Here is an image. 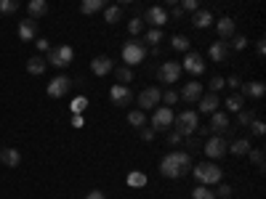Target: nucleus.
<instances>
[{"mask_svg":"<svg viewBox=\"0 0 266 199\" xmlns=\"http://www.w3.org/2000/svg\"><path fill=\"white\" fill-rule=\"evenodd\" d=\"M216 29H218V37L229 43V37L234 35V29H237V27H234V19H232V16H224V19H218Z\"/></svg>","mask_w":266,"mask_h":199,"instance_id":"aec40b11","label":"nucleus"},{"mask_svg":"<svg viewBox=\"0 0 266 199\" xmlns=\"http://www.w3.org/2000/svg\"><path fill=\"white\" fill-rule=\"evenodd\" d=\"M192 167V157L189 152H173V154H165L160 162V173L165 178H181L187 175V170Z\"/></svg>","mask_w":266,"mask_h":199,"instance_id":"f257e3e1","label":"nucleus"},{"mask_svg":"<svg viewBox=\"0 0 266 199\" xmlns=\"http://www.w3.org/2000/svg\"><path fill=\"white\" fill-rule=\"evenodd\" d=\"M117 3H133V0H117Z\"/></svg>","mask_w":266,"mask_h":199,"instance_id":"052dcab7","label":"nucleus"},{"mask_svg":"<svg viewBox=\"0 0 266 199\" xmlns=\"http://www.w3.org/2000/svg\"><path fill=\"white\" fill-rule=\"evenodd\" d=\"M162 98V93L160 88H147V90H141L139 93V109L141 112H149V109H157V104Z\"/></svg>","mask_w":266,"mask_h":199,"instance_id":"6e6552de","label":"nucleus"},{"mask_svg":"<svg viewBox=\"0 0 266 199\" xmlns=\"http://www.w3.org/2000/svg\"><path fill=\"white\" fill-rule=\"evenodd\" d=\"M120 16H122V8H120V6H109V8H104V22H107V24H117Z\"/></svg>","mask_w":266,"mask_h":199,"instance_id":"cd10ccee","label":"nucleus"},{"mask_svg":"<svg viewBox=\"0 0 266 199\" xmlns=\"http://www.w3.org/2000/svg\"><path fill=\"white\" fill-rule=\"evenodd\" d=\"M250 125H253V133H255V135H263V133H266V125H263V122H258V120H253Z\"/></svg>","mask_w":266,"mask_h":199,"instance_id":"de8ad7c7","label":"nucleus"},{"mask_svg":"<svg viewBox=\"0 0 266 199\" xmlns=\"http://www.w3.org/2000/svg\"><path fill=\"white\" fill-rule=\"evenodd\" d=\"M173 48H176V51H187L189 48V37L176 35V37H173Z\"/></svg>","mask_w":266,"mask_h":199,"instance_id":"ea45409f","label":"nucleus"},{"mask_svg":"<svg viewBox=\"0 0 266 199\" xmlns=\"http://www.w3.org/2000/svg\"><path fill=\"white\" fill-rule=\"evenodd\" d=\"M37 40V51H40V54H48V51H51V43H48V40L46 37H35Z\"/></svg>","mask_w":266,"mask_h":199,"instance_id":"49530a36","label":"nucleus"},{"mask_svg":"<svg viewBox=\"0 0 266 199\" xmlns=\"http://www.w3.org/2000/svg\"><path fill=\"white\" fill-rule=\"evenodd\" d=\"M242 93L240 96H250V98H263L266 96V85L261 80H250V82H240Z\"/></svg>","mask_w":266,"mask_h":199,"instance_id":"4468645a","label":"nucleus"},{"mask_svg":"<svg viewBox=\"0 0 266 199\" xmlns=\"http://www.w3.org/2000/svg\"><path fill=\"white\" fill-rule=\"evenodd\" d=\"M181 69L192 72V75H202V72H205V61H202L200 54H187V59H184Z\"/></svg>","mask_w":266,"mask_h":199,"instance_id":"2eb2a0df","label":"nucleus"},{"mask_svg":"<svg viewBox=\"0 0 266 199\" xmlns=\"http://www.w3.org/2000/svg\"><path fill=\"white\" fill-rule=\"evenodd\" d=\"M19 11V0H0V14L3 16H14Z\"/></svg>","mask_w":266,"mask_h":199,"instance_id":"c85d7f7f","label":"nucleus"},{"mask_svg":"<svg viewBox=\"0 0 266 199\" xmlns=\"http://www.w3.org/2000/svg\"><path fill=\"white\" fill-rule=\"evenodd\" d=\"M85 199H107V196H104V194H101V191H91V194H88Z\"/></svg>","mask_w":266,"mask_h":199,"instance_id":"4d7b16f0","label":"nucleus"},{"mask_svg":"<svg viewBox=\"0 0 266 199\" xmlns=\"http://www.w3.org/2000/svg\"><path fill=\"white\" fill-rule=\"evenodd\" d=\"M248 154H250L253 165L258 167V170H263V149H253V152H248Z\"/></svg>","mask_w":266,"mask_h":199,"instance_id":"58836bf2","label":"nucleus"},{"mask_svg":"<svg viewBox=\"0 0 266 199\" xmlns=\"http://www.w3.org/2000/svg\"><path fill=\"white\" fill-rule=\"evenodd\" d=\"M141 29H144V19H141V16H136V19H130V22H128V32L130 35H139Z\"/></svg>","mask_w":266,"mask_h":199,"instance_id":"e433bc0d","label":"nucleus"},{"mask_svg":"<svg viewBox=\"0 0 266 199\" xmlns=\"http://www.w3.org/2000/svg\"><path fill=\"white\" fill-rule=\"evenodd\" d=\"M200 96H202V85H200L197 80L187 82V85H184V90L179 93V98H184L187 104H194V101H200Z\"/></svg>","mask_w":266,"mask_h":199,"instance_id":"dca6fc26","label":"nucleus"},{"mask_svg":"<svg viewBox=\"0 0 266 199\" xmlns=\"http://www.w3.org/2000/svg\"><path fill=\"white\" fill-rule=\"evenodd\" d=\"M227 109L229 112H240L242 109V96H240V93H232V96L227 98Z\"/></svg>","mask_w":266,"mask_h":199,"instance_id":"c9c22d12","label":"nucleus"},{"mask_svg":"<svg viewBox=\"0 0 266 199\" xmlns=\"http://www.w3.org/2000/svg\"><path fill=\"white\" fill-rule=\"evenodd\" d=\"M88 107V98L85 96H75L72 104H69V109H72V114H83V109Z\"/></svg>","mask_w":266,"mask_h":199,"instance_id":"2f4dec72","label":"nucleus"},{"mask_svg":"<svg viewBox=\"0 0 266 199\" xmlns=\"http://www.w3.org/2000/svg\"><path fill=\"white\" fill-rule=\"evenodd\" d=\"M72 125H75V128H83V125H85L83 114H75V117H72Z\"/></svg>","mask_w":266,"mask_h":199,"instance_id":"5fc2aeb1","label":"nucleus"},{"mask_svg":"<svg viewBox=\"0 0 266 199\" xmlns=\"http://www.w3.org/2000/svg\"><path fill=\"white\" fill-rule=\"evenodd\" d=\"M109 96H112V104L115 107H128V104L133 101V93H130V88L128 85H112V90H109Z\"/></svg>","mask_w":266,"mask_h":199,"instance_id":"9d476101","label":"nucleus"},{"mask_svg":"<svg viewBox=\"0 0 266 199\" xmlns=\"http://www.w3.org/2000/svg\"><path fill=\"white\" fill-rule=\"evenodd\" d=\"M128 186H133V188L147 186V175H144V173H130V175H128Z\"/></svg>","mask_w":266,"mask_h":199,"instance_id":"473e14b6","label":"nucleus"},{"mask_svg":"<svg viewBox=\"0 0 266 199\" xmlns=\"http://www.w3.org/2000/svg\"><path fill=\"white\" fill-rule=\"evenodd\" d=\"M72 59H75V51L69 48V45L51 48L48 54H46V61H48L51 67H69V64H72Z\"/></svg>","mask_w":266,"mask_h":199,"instance_id":"20e7f679","label":"nucleus"},{"mask_svg":"<svg viewBox=\"0 0 266 199\" xmlns=\"http://www.w3.org/2000/svg\"><path fill=\"white\" fill-rule=\"evenodd\" d=\"M0 160H3V165H8V167H16L19 162H22V154H19L16 149H3L0 152Z\"/></svg>","mask_w":266,"mask_h":199,"instance_id":"393cba45","label":"nucleus"},{"mask_svg":"<svg viewBox=\"0 0 266 199\" xmlns=\"http://www.w3.org/2000/svg\"><path fill=\"white\" fill-rule=\"evenodd\" d=\"M112 69H115V64H112L109 56H96L94 61H91V72H94V75H99V77L109 75Z\"/></svg>","mask_w":266,"mask_h":199,"instance_id":"f3484780","label":"nucleus"},{"mask_svg":"<svg viewBox=\"0 0 266 199\" xmlns=\"http://www.w3.org/2000/svg\"><path fill=\"white\" fill-rule=\"evenodd\" d=\"M221 167L218 165H197L194 167V178H197V181L202 183V186H213V183H218L221 181Z\"/></svg>","mask_w":266,"mask_h":199,"instance_id":"39448f33","label":"nucleus"},{"mask_svg":"<svg viewBox=\"0 0 266 199\" xmlns=\"http://www.w3.org/2000/svg\"><path fill=\"white\" fill-rule=\"evenodd\" d=\"M141 130V138H144V141H155V130H152V128H147V125H144V128H139Z\"/></svg>","mask_w":266,"mask_h":199,"instance_id":"c03bdc74","label":"nucleus"},{"mask_svg":"<svg viewBox=\"0 0 266 199\" xmlns=\"http://www.w3.org/2000/svg\"><path fill=\"white\" fill-rule=\"evenodd\" d=\"M69 85H72V80L64 77V75H59V77H54V80L48 82V96L51 98H61L69 90Z\"/></svg>","mask_w":266,"mask_h":199,"instance_id":"9b49d317","label":"nucleus"},{"mask_svg":"<svg viewBox=\"0 0 266 199\" xmlns=\"http://www.w3.org/2000/svg\"><path fill=\"white\" fill-rule=\"evenodd\" d=\"M253 120H255L253 112H248V109H240V112H237V125H250Z\"/></svg>","mask_w":266,"mask_h":199,"instance_id":"4c0bfd02","label":"nucleus"},{"mask_svg":"<svg viewBox=\"0 0 266 199\" xmlns=\"http://www.w3.org/2000/svg\"><path fill=\"white\" fill-rule=\"evenodd\" d=\"M187 149H189V152H200V141H194V138H187Z\"/></svg>","mask_w":266,"mask_h":199,"instance_id":"603ef678","label":"nucleus"},{"mask_svg":"<svg viewBox=\"0 0 266 199\" xmlns=\"http://www.w3.org/2000/svg\"><path fill=\"white\" fill-rule=\"evenodd\" d=\"M104 8H107V0H83V3H80V11L85 16L99 14V11H104Z\"/></svg>","mask_w":266,"mask_h":199,"instance_id":"4be33fe9","label":"nucleus"},{"mask_svg":"<svg viewBox=\"0 0 266 199\" xmlns=\"http://www.w3.org/2000/svg\"><path fill=\"white\" fill-rule=\"evenodd\" d=\"M255 54H258V56L266 54V43H263V40H258V43H255Z\"/></svg>","mask_w":266,"mask_h":199,"instance_id":"6e6d98bb","label":"nucleus"},{"mask_svg":"<svg viewBox=\"0 0 266 199\" xmlns=\"http://www.w3.org/2000/svg\"><path fill=\"white\" fill-rule=\"evenodd\" d=\"M115 77L120 80V85H128V82L133 80V72H130V67H120V69L115 72Z\"/></svg>","mask_w":266,"mask_h":199,"instance_id":"f704fd0d","label":"nucleus"},{"mask_svg":"<svg viewBox=\"0 0 266 199\" xmlns=\"http://www.w3.org/2000/svg\"><path fill=\"white\" fill-rule=\"evenodd\" d=\"M147 59V45L141 43V40H128L125 45H122V61H125V67H136L141 61Z\"/></svg>","mask_w":266,"mask_h":199,"instance_id":"f03ea898","label":"nucleus"},{"mask_svg":"<svg viewBox=\"0 0 266 199\" xmlns=\"http://www.w3.org/2000/svg\"><path fill=\"white\" fill-rule=\"evenodd\" d=\"M165 3H168V6H176V3H179V0H165Z\"/></svg>","mask_w":266,"mask_h":199,"instance_id":"bf43d9fd","label":"nucleus"},{"mask_svg":"<svg viewBox=\"0 0 266 199\" xmlns=\"http://www.w3.org/2000/svg\"><path fill=\"white\" fill-rule=\"evenodd\" d=\"M46 67H48V61L43 56H32L27 61V72H29V75H43Z\"/></svg>","mask_w":266,"mask_h":199,"instance_id":"5701e85b","label":"nucleus"},{"mask_svg":"<svg viewBox=\"0 0 266 199\" xmlns=\"http://www.w3.org/2000/svg\"><path fill=\"white\" fill-rule=\"evenodd\" d=\"M192 199H216V191H210V186H197V188H194V191H192Z\"/></svg>","mask_w":266,"mask_h":199,"instance_id":"c756f323","label":"nucleus"},{"mask_svg":"<svg viewBox=\"0 0 266 199\" xmlns=\"http://www.w3.org/2000/svg\"><path fill=\"white\" fill-rule=\"evenodd\" d=\"M147 54H152V56H160V54H162V51H160V45H152V48L147 51Z\"/></svg>","mask_w":266,"mask_h":199,"instance_id":"13d9d810","label":"nucleus"},{"mask_svg":"<svg viewBox=\"0 0 266 199\" xmlns=\"http://www.w3.org/2000/svg\"><path fill=\"white\" fill-rule=\"evenodd\" d=\"M210 130H213V133H224V130H229V114H224V112H213V114H210Z\"/></svg>","mask_w":266,"mask_h":199,"instance_id":"6ab92c4d","label":"nucleus"},{"mask_svg":"<svg viewBox=\"0 0 266 199\" xmlns=\"http://www.w3.org/2000/svg\"><path fill=\"white\" fill-rule=\"evenodd\" d=\"M173 117H176V114L170 112V107L155 109V117H152V125H149V128L155 130V133H162V130H168L170 125H173Z\"/></svg>","mask_w":266,"mask_h":199,"instance_id":"0eeeda50","label":"nucleus"},{"mask_svg":"<svg viewBox=\"0 0 266 199\" xmlns=\"http://www.w3.org/2000/svg\"><path fill=\"white\" fill-rule=\"evenodd\" d=\"M19 37H22L24 43L35 40V37H37V19H32V16L22 19V22H19Z\"/></svg>","mask_w":266,"mask_h":199,"instance_id":"ddd939ff","label":"nucleus"},{"mask_svg":"<svg viewBox=\"0 0 266 199\" xmlns=\"http://www.w3.org/2000/svg\"><path fill=\"white\" fill-rule=\"evenodd\" d=\"M128 122L133 125V128H144V125H147V117H144V112H141V109H136V112L128 114Z\"/></svg>","mask_w":266,"mask_h":199,"instance_id":"7c9ffc66","label":"nucleus"},{"mask_svg":"<svg viewBox=\"0 0 266 199\" xmlns=\"http://www.w3.org/2000/svg\"><path fill=\"white\" fill-rule=\"evenodd\" d=\"M192 22H194V27H197V29H205V27L213 24V14L210 11H194Z\"/></svg>","mask_w":266,"mask_h":199,"instance_id":"a878e982","label":"nucleus"},{"mask_svg":"<svg viewBox=\"0 0 266 199\" xmlns=\"http://www.w3.org/2000/svg\"><path fill=\"white\" fill-rule=\"evenodd\" d=\"M232 37H234V40H232V45H234V48H237V51H242L245 45H248V40H245L242 35H232Z\"/></svg>","mask_w":266,"mask_h":199,"instance_id":"a18cd8bd","label":"nucleus"},{"mask_svg":"<svg viewBox=\"0 0 266 199\" xmlns=\"http://www.w3.org/2000/svg\"><path fill=\"white\" fill-rule=\"evenodd\" d=\"M173 128L181 138H189L192 133H197V112H181L179 117H173Z\"/></svg>","mask_w":266,"mask_h":199,"instance_id":"7ed1b4c3","label":"nucleus"},{"mask_svg":"<svg viewBox=\"0 0 266 199\" xmlns=\"http://www.w3.org/2000/svg\"><path fill=\"white\" fill-rule=\"evenodd\" d=\"M29 16H32V19H40V16H46L48 14V3H46V0H29Z\"/></svg>","mask_w":266,"mask_h":199,"instance_id":"b1692460","label":"nucleus"},{"mask_svg":"<svg viewBox=\"0 0 266 199\" xmlns=\"http://www.w3.org/2000/svg\"><path fill=\"white\" fill-rule=\"evenodd\" d=\"M218 104H221V98L216 96V93H208V96H200L197 107H200L202 114H213V112H218Z\"/></svg>","mask_w":266,"mask_h":199,"instance_id":"a211bd4d","label":"nucleus"},{"mask_svg":"<svg viewBox=\"0 0 266 199\" xmlns=\"http://www.w3.org/2000/svg\"><path fill=\"white\" fill-rule=\"evenodd\" d=\"M216 196H224V199H229V196H232V186H218Z\"/></svg>","mask_w":266,"mask_h":199,"instance_id":"09e8293b","label":"nucleus"},{"mask_svg":"<svg viewBox=\"0 0 266 199\" xmlns=\"http://www.w3.org/2000/svg\"><path fill=\"white\" fill-rule=\"evenodd\" d=\"M224 88V77H210V93H218Z\"/></svg>","mask_w":266,"mask_h":199,"instance_id":"79ce46f5","label":"nucleus"},{"mask_svg":"<svg viewBox=\"0 0 266 199\" xmlns=\"http://www.w3.org/2000/svg\"><path fill=\"white\" fill-rule=\"evenodd\" d=\"M160 40H162V32L157 27H152L149 32L144 35V43H149V45H160Z\"/></svg>","mask_w":266,"mask_h":199,"instance_id":"72a5a7b5","label":"nucleus"},{"mask_svg":"<svg viewBox=\"0 0 266 199\" xmlns=\"http://www.w3.org/2000/svg\"><path fill=\"white\" fill-rule=\"evenodd\" d=\"M227 152H232L234 157H242V154H248L250 152V141L248 138H237L234 143H229V149Z\"/></svg>","mask_w":266,"mask_h":199,"instance_id":"bb28decb","label":"nucleus"},{"mask_svg":"<svg viewBox=\"0 0 266 199\" xmlns=\"http://www.w3.org/2000/svg\"><path fill=\"white\" fill-rule=\"evenodd\" d=\"M157 77H160L162 82H168V85H173V82L181 77V64H179V61H165V64L160 67Z\"/></svg>","mask_w":266,"mask_h":199,"instance_id":"1a4fd4ad","label":"nucleus"},{"mask_svg":"<svg viewBox=\"0 0 266 199\" xmlns=\"http://www.w3.org/2000/svg\"><path fill=\"white\" fill-rule=\"evenodd\" d=\"M184 138H181V135L176 133V130H173V133H168V143H173V146H179Z\"/></svg>","mask_w":266,"mask_h":199,"instance_id":"8fccbe9b","label":"nucleus"},{"mask_svg":"<svg viewBox=\"0 0 266 199\" xmlns=\"http://www.w3.org/2000/svg\"><path fill=\"white\" fill-rule=\"evenodd\" d=\"M160 101H165V107H173V104L179 101V93H176V90H168V93H165V96H162Z\"/></svg>","mask_w":266,"mask_h":199,"instance_id":"a19ab883","label":"nucleus"},{"mask_svg":"<svg viewBox=\"0 0 266 199\" xmlns=\"http://www.w3.org/2000/svg\"><path fill=\"white\" fill-rule=\"evenodd\" d=\"M197 6H200V0H181L184 11H197Z\"/></svg>","mask_w":266,"mask_h":199,"instance_id":"37998d69","label":"nucleus"},{"mask_svg":"<svg viewBox=\"0 0 266 199\" xmlns=\"http://www.w3.org/2000/svg\"><path fill=\"white\" fill-rule=\"evenodd\" d=\"M224 85H229V88H240V77H229V80H224Z\"/></svg>","mask_w":266,"mask_h":199,"instance_id":"864d4df0","label":"nucleus"},{"mask_svg":"<svg viewBox=\"0 0 266 199\" xmlns=\"http://www.w3.org/2000/svg\"><path fill=\"white\" fill-rule=\"evenodd\" d=\"M229 56V43L227 40H216V43L210 45V59L213 61H224Z\"/></svg>","mask_w":266,"mask_h":199,"instance_id":"412c9836","label":"nucleus"},{"mask_svg":"<svg viewBox=\"0 0 266 199\" xmlns=\"http://www.w3.org/2000/svg\"><path fill=\"white\" fill-rule=\"evenodd\" d=\"M168 16H173V19H184V16H187V11H184L181 6H176V8H173V14H168Z\"/></svg>","mask_w":266,"mask_h":199,"instance_id":"3c124183","label":"nucleus"},{"mask_svg":"<svg viewBox=\"0 0 266 199\" xmlns=\"http://www.w3.org/2000/svg\"><path fill=\"white\" fill-rule=\"evenodd\" d=\"M144 22L160 29V27H165V22H168V11H165L162 6H152L149 11L144 14Z\"/></svg>","mask_w":266,"mask_h":199,"instance_id":"f8f14e48","label":"nucleus"},{"mask_svg":"<svg viewBox=\"0 0 266 199\" xmlns=\"http://www.w3.org/2000/svg\"><path fill=\"white\" fill-rule=\"evenodd\" d=\"M227 149H229V141L224 138V135H218V133H216V135H210L208 143L202 146V152H205L210 160H221V157L227 154Z\"/></svg>","mask_w":266,"mask_h":199,"instance_id":"423d86ee","label":"nucleus"}]
</instances>
